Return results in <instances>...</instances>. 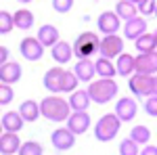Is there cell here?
Returning <instances> with one entry per match:
<instances>
[{
	"instance_id": "1",
	"label": "cell",
	"mask_w": 157,
	"mask_h": 155,
	"mask_svg": "<svg viewBox=\"0 0 157 155\" xmlns=\"http://www.w3.org/2000/svg\"><path fill=\"white\" fill-rule=\"evenodd\" d=\"M40 113L42 118H46L48 122H67L73 111L69 107V101L61 99V96H44L40 101Z\"/></svg>"
},
{
	"instance_id": "2",
	"label": "cell",
	"mask_w": 157,
	"mask_h": 155,
	"mask_svg": "<svg viewBox=\"0 0 157 155\" xmlns=\"http://www.w3.org/2000/svg\"><path fill=\"white\" fill-rule=\"evenodd\" d=\"M88 95H90V101L97 103V105H105L111 99H115L117 92H120V86L115 80H94V82L88 84Z\"/></svg>"
},
{
	"instance_id": "3",
	"label": "cell",
	"mask_w": 157,
	"mask_h": 155,
	"mask_svg": "<svg viewBox=\"0 0 157 155\" xmlns=\"http://www.w3.org/2000/svg\"><path fill=\"white\" fill-rule=\"evenodd\" d=\"M121 128V122L115 113H105L97 119L94 124V138L98 143H109L117 136V132Z\"/></svg>"
},
{
	"instance_id": "4",
	"label": "cell",
	"mask_w": 157,
	"mask_h": 155,
	"mask_svg": "<svg viewBox=\"0 0 157 155\" xmlns=\"http://www.w3.org/2000/svg\"><path fill=\"white\" fill-rule=\"evenodd\" d=\"M101 38L94 32H82L73 42V55L78 59H90L94 52H101Z\"/></svg>"
},
{
	"instance_id": "5",
	"label": "cell",
	"mask_w": 157,
	"mask_h": 155,
	"mask_svg": "<svg viewBox=\"0 0 157 155\" xmlns=\"http://www.w3.org/2000/svg\"><path fill=\"white\" fill-rule=\"evenodd\" d=\"M153 86H155V76H143V73H134L128 80V88L134 96H153Z\"/></svg>"
},
{
	"instance_id": "6",
	"label": "cell",
	"mask_w": 157,
	"mask_h": 155,
	"mask_svg": "<svg viewBox=\"0 0 157 155\" xmlns=\"http://www.w3.org/2000/svg\"><path fill=\"white\" fill-rule=\"evenodd\" d=\"M97 29L105 36H117V29H121V19L115 11H103L97 17Z\"/></svg>"
},
{
	"instance_id": "7",
	"label": "cell",
	"mask_w": 157,
	"mask_h": 155,
	"mask_svg": "<svg viewBox=\"0 0 157 155\" xmlns=\"http://www.w3.org/2000/svg\"><path fill=\"white\" fill-rule=\"evenodd\" d=\"M124 55V38L121 36H105L101 42V57L103 59H120Z\"/></svg>"
},
{
	"instance_id": "8",
	"label": "cell",
	"mask_w": 157,
	"mask_h": 155,
	"mask_svg": "<svg viewBox=\"0 0 157 155\" xmlns=\"http://www.w3.org/2000/svg\"><path fill=\"white\" fill-rule=\"evenodd\" d=\"M19 52H21V57H23L25 61H32V63H34V61H40L44 57V46L40 44L38 38L27 36L19 42Z\"/></svg>"
},
{
	"instance_id": "9",
	"label": "cell",
	"mask_w": 157,
	"mask_h": 155,
	"mask_svg": "<svg viewBox=\"0 0 157 155\" xmlns=\"http://www.w3.org/2000/svg\"><path fill=\"white\" fill-rule=\"evenodd\" d=\"M136 111H138V105H136V101H134L132 96H121V99H117L115 109H113V113L120 118L121 124L132 122L136 118Z\"/></svg>"
},
{
	"instance_id": "10",
	"label": "cell",
	"mask_w": 157,
	"mask_h": 155,
	"mask_svg": "<svg viewBox=\"0 0 157 155\" xmlns=\"http://www.w3.org/2000/svg\"><path fill=\"white\" fill-rule=\"evenodd\" d=\"M50 143H52V147L57 151H67V149H71L73 145H75V134L67 126L65 128H57L50 134Z\"/></svg>"
},
{
	"instance_id": "11",
	"label": "cell",
	"mask_w": 157,
	"mask_h": 155,
	"mask_svg": "<svg viewBox=\"0 0 157 155\" xmlns=\"http://www.w3.org/2000/svg\"><path fill=\"white\" fill-rule=\"evenodd\" d=\"M63 76H65V69L57 65V67H50L48 72L44 73V78H42V84H44V88L52 92V95H57L61 92V88H63Z\"/></svg>"
},
{
	"instance_id": "12",
	"label": "cell",
	"mask_w": 157,
	"mask_h": 155,
	"mask_svg": "<svg viewBox=\"0 0 157 155\" xmlns=\"http://www.w3.org/2000/svg\"><path fill=\"white\" fill-rule=\"evenodd\" d=\"M147 19L145 17H136V19H132V21H126V25H124V38L126 40H138V38H143L147 34Z\"/></svg>"
},
{
	"instance_id": "13",
	"label": "cell",
	"mask_w": 157,
	"mask_h": 155,
	"mask_svg": "<svg viewBox=\"0 0 157 155\" xmlns=\"http://www.w3.org/2000/svg\"><path fill=\"white\" fill-rule=\"evenodd\" d=\"M136 73L157 76V52H147L136 57Z\"/></svg>"
},
{
	"instance_id": "14",
	"label": "cell",
	"mask_w": 157,
	"mask_h": 155,
	"mask_svg": "<svg viewBox=\"0 0 157 155\" xmlns=\"http://www.w3.org/2000/svg\"><path fill=\"white\" fill-rule=\"evenodd\" d=\"M0 124H2V130L6 132V134H17V132L23 128L25 119L21 118L19 111H6V113H2Z\"/></svg>"
},
{
	"instance_id": "15",
	"label": "cell",
	"mask_w": 157,
	"mask_h": 155,
	"mask_svg": "<svg viewBox=\"0 0 157 155\" xmlns=\"http://www.w3.org/2000/svg\"><path fill=\"white\" fill-rule=\"evenodd\" d=\"M67 128L75 134V136H80V134H84L88 128H90V115L86 113V111H78V113H71L69 119H67Z\"/></svg>"
},
{
	"instance_id": "16",
	"label": "cell",
	"mask_w": 157,
	"mask_h": 155,
	"mask_svg": "<svg viewBox=\"0 0 157 155\" xmlns=\"http://www.w3.org/2000/svg\"><path fill=\"white\" fill-rule=\"evenodd\" d=\"M21 80V65L17 61H9L4 65H0V82L2 84H15Z\"/></svg>"
},
{
	"instance_id": "17",
	"label": "cell",
	"mask_w": 157,
	"mask_h": 155,
	"mask_svg": "<svg viewBox=\"0 0 157 155\" xmlns=\"http://www.w3.org/2000/svg\"><path fill=\"white\" fill-rule=\"evenodd\" d=\"M73 73L78 76V80L80 82H94L92 78H94V73H97V65H94V61L92 59H82L75 63V67H73Z\"/></svg>"
},
{
	"instance_id": "18",
	"label": "cell",
	"mask_w": 157,
	"mask_h": 155,
	"mask_svg": "<svg viewBox=\"0 0 157 155\" xmlns=\"http://www.w3.org/2000/svg\"><path fill=\"white\" fill-rule=\"evenodd\" d=\"M38 40H40V44L46 48V46H50V48H55L57 44H59L61 40H59V29L55 27V25H42L40 29H38Z\"/></svg>"
},
{
	"instance_id": "19",
	"label": "cell",
	"mask_w": 157,
	"mask_h": 155,
	"mask_svg": "<svg viewBox=\"0 0 157 155\" xmlns=\"http://www.w3.org/2000/svg\"><path fill=\"white\" fill-rule=\"evenodd\" d=\"M21 147H23V143H21L19 134H6V132H2V136H0V151H2V155L19 153Z\"/></svg>"
},
{
	"instance_id": "20",
	"label": "cell",
	"mask_w": 157,
	"mask_h": 155,
	"mask_svg": "<svg viewBox=\"0 0 157 155\" xmlns=\"http://www.w3.org/2000/svg\"><path fill=\"white\" fill-rule=\"evenodd\" d=\"M50 55H52V61H55V63L65 65V63H69L71 57H73V44L65 42V40H61L55 48H50Z\"/></svg>"
},
{
	"instance_id": "21",
	"label": "cell",
	"mask_w": 157,
	"mask_h": 155,
	"mask_svg": "<svg viewBox=\"0 0 157 155\" xmlns=\"http://www.w3.org/2000/svg\"><path fill=\"white\" fill-rule=\"evenodd\" d=\"M115 67H117V76H121V78H132L134 73H136V57L124 52L120 59L115 61Z\"/></svg>"
},
{
	"instance_id": "22",
	"label": "cell",
	"mask_w": 157,
	"mask_h": 155,
	"mask_svg": "<svg viewBox=\"0 0 157 155\" xmlns=\"http://www.w3.org/2000/svg\"><path fill=\"white\" fill-rule=\"evenodd\" d=\"M115 13H117V17L124 19V21H132L136 17H140L138 15V6H136V2H132V0H120L115 4Z\"/></svg>"
},
{
	"instance_id": "23",
	"label": "cell",
	"mask_w": 157,
	"mask_h": 155,
	"mask_svg": "<svg viewBox=\"0 0 157 155\" xmlns=\"http://www.w3.org/2000/svg\"><path fill=\"white\" fill-rule=\"evenodd\" d=\"M69 107H71L73 113H78V111H86L88 105L92 103L90 101V95H88V90H75L73 95H69Z\"/></svg>"
},
{
	"instance_id": "24",
	"label": "cell",
	"mask_w": 157,
	"mask_h": 155,
	"mask_svg": "<svg viewBox=\"0 0 157 155\" xmlns=\"http://www.w3.org/2000/svg\"><path fill=\"white\" fill-rule=\"evenodd\" d=\"M19 113H21V118H23L25 122H36V119L42 115V113H40V103L27 99V101H23V103L19 105Z\"/></svg>"
},
{
	"instance_id": "25",
	"label": "cell",
	"mask_w": 157,
	"mask_h": 155,
	"mask_svg": "<svg viewBox=\"0 0 157 155\" xmlns=\"http://www.w3.org/2000/svg\"><path fill=\"white\" fill-rule=\"evenodd\" d=\"M94 65H97V76H101V80H113V76L117 73L115 63H111L109 59L98 57V59L94 61Z\"/></svg>"
},
{
	"instance_id": "26",
	"label": "cell",
	"mask_w": 157,
	"mask_h": 155,
	"mask_svg": "<svg viewBox=\"0 0 157 155\" xmlns=\"http://www.w3.org/2000/svg\"><path fill=\"white\" fill-rule=\"evenodd\" d=\"M134 46L138 50V55H147V52H157V40L153 34H149L147 32L143 38H138L136 42H134Z\"/></svg>"
},
{
	"instance_id": "27",
	"label": "cell",
	"mask_w": 157,
	"mask_h": 155,
	"mask_svg": "<svg viewBox=\"0 0 157 155\" xmlns=\"http://www.w3.org/2000/svg\"><path fill=\"white\" fill-rule=\"evenodd\" d=\"M13 17H15V27H17V29H29V27L34 25V13L27 11V9L15 11Z\"/></svg>"
},
{
	"instance_id": "28",
	"label": "cell",
	"mask_w": 157,
	"mask_h": 155,
	"mask_svg": "<svg viewBox=\"0 0 157 155\" xmlns=\"http://www.w3.org/2000/svg\"><path fill=\"white\" fill-rule=\"evenodd\" d=\"M130 138H132L138 147H147L149 141H151V130H149L147 126H143V124H138V126H134L132 130H130Z\"/></svg>"
},
{
	"instance_id": "29",
	"label": "cell",
	"mask_w": 157,
	"mask_h": 155,
	"mask_svg": "<svg viewBox=\"0 0 157 155\" xmlns=\"http://www.w3.org/2000/svg\"><path fill=\"white\" fill-rule=\"evenodd\" d=\"M78 76L73 73V69H65V76H63V88H61V92H67V95H73L78 88Z\"/></svg>"
},
{
	"instance_id": "30",
	"label": "cell",
	"mask_w": 157,
	"mask_h": 155,
	"mask_svg": "<svg viewBox=\"0 0 157 155\" xmlns=\"http://www.w3.org/2000/svg\"><path fill=\"white\" fill-rule=\"evenodd\" d=\"M15 29V17L9 15V11H0V34L6 36Z\"/></svg>"
},
{
	"instance_id": "31",
	"label": "cell",
	"mask_w": 157,
	"mask_h": 155,
	"mask_svg": "<svg viewBox=\"0 0 157 155\" xmlns=\"http://www.w3.org/2000/svg\"><path fill=\"white\" fill-rule=\"evenodd\" d=\"M42 151H44V147L38 141H25L17 155H42Z\"/></svg>"
},
{
	"instance_id": "32",
	"label": "cell",
	"mask_w": 157,
	"mask_h": 155,
	"mask_svg": "<svg viewBox=\"0 0 157 155\" xmlns=\"http://www.w3.org/2000/svg\"><path fill=\"white\" fill-rule=\"evenodd\" d=\"M120 155H140V149H138V145L128 136V138H124L120 143Z\"/></svg>"
},
{
	"instance_id": "33",
	"label": "cell",
	"mask_w": 157,
	"mask_h": 155,
	"mask_svg": "<svg viewBox=\"0 0 157 155\" xmlns=\"http://www.w3.org/2000/svg\"><path fill=\"white\" fill-rule=\"evenodd\" d=\"M136 6H138V13H143V17H147V15H155V11H157V2L155 0H140V2H136Z\"/></svg>"
},
{
	"instance_id": "34",
	"label": "cell",
	"mask_w": 157,
	"mask_h": 155,
	"mask_svg": "<svg viewBox=\"0 0 157 155\" xmlns=\"http://www.w3.org/2000/svg\"><path fill=\"white\" fill-rule=\"evenodd\" d=\"M13 99H15V92L9 84H0V105H9Z\"/></svg>"
},
{
	"instance_id": "35",
	"label": "cell",
	"mask_w": 157,
	"mask_h": 155,
	"mask_svg": "<svg viewBox=\"0 0 157 155\" xmlns=\"http://www.w3.org/2000/svg\"><path fill=\"white\" fill-rule=\"evenodd\" d=\"M145 113L151 115V118H157V96L145 99Z\"/></svg>"
},
{
	"instance_id": "36",
	"label": "cell",
	"mask_w": 157,
	"mask_h": 155,
	"mask_svg": "<svg viewBox=\"0 0 157 155\" xmlns=\"http://www.w3.org/2000/svg\"><path fill=\"white\" fill-rule=\"evenodd\" d=\"M73 6V0H55L52 2V9L57 13H69Z\"/></svg>"
},
{
	"instance_id": "37",
	"label": "cell",
	"mask_w": 157,
	"mask_h": 155,
	"mask_svg": "<svg viewBox=\"0 0 157 155\" xmlns=\"http://www.w3.org/2000/svg\"><path fill=\"white\" fill-rule=\"evenodd\" d=\"M9 50H6V46H0V65H4V63H9Z\"/></svg>"
},
{
	"instance_id": "38",
	"label": "cell",
	"mask_w": 157,
	"mask_h": 155,
	"mask_svg": "<svg viewBox=\"0 0 157 155\" xmlns=\"http://www.w3.org/2000/svg\"><path fill=\"white\" fill-rule=\"evenodd\" d=\"M140 155H157V147L155 145H147V147H143Z\"/></svg>"
},
{
	"instance_id": "39",
	"label": "cell",
	"mask_w": 157,
	"mask_h": 155,
	"mask_svg": "<svg viewBox=\"0 0 157 155\" xmlns=\"http://www.w3.org/2000/svg\"><path fill=\"white\" fill-rule=\"evenodd\" d=\"M153 36H155V40H157V29H155V32H153Z\"/></svg>"
},
{
	"instance_id": "40",
	"label": "cell",
	"mask_w": 157,
	"mask_h": 155,
	"mask_svg": "<svg viewBox=\"0 0 157 155\" xmlns=\"http://www.w3.org/2000/svg\"><path fill=\"white\" fill-rule=\"evenodd\" d=\"M155 17H157V11H155Z\"/></svg>"
}]
</instances>
